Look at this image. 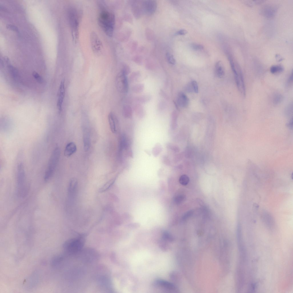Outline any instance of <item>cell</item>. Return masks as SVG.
Here are the masks:
<instances>
[{"instance_id":"cell-1","label":"cell","mask_w":293,"mask_h":293,"mask_svg":"<svg viewBox=\"0 0 293 293\" xmlns=\"http://www.w3.org/2000/svg\"><path fill=\"white\" fill-rule=\"evenodd\" d=\"M98 21L99 25L105 33L109 36L113 34L115 23L114 14L104 7L100 8Z\"/></svg>"},{"instance_id":"cell-2","label":"cell","mask_w":293,"mask_h":293,"mask_svg":"<svg viewBox=\"0 0 293 293\" xmlns=\"http://www.w3.org/2000/svg\"><path fill=\"white\" fill-rule=\"evenodd\" d=\"M17 192L18 195L24 198L27 195L28 188L26 183L25 171L22 162L18 163L17 167Z\"/></svg>"},{"instance_id":"cell-3","label":"cell","mask_w":293,"mask_h":293,"mask_svg":"<svg viewBox=\"0 0 293 293\" xmlns=\"http://www.w3.org/2000/svg\"><path fill=\"white\" fill-rule=\"evenodd\" d=\"M68 17L73 41L76 43L78 37L79 17L77 10L71 7L68 9Z\"/></svg>"},{"instance_id":"cell-4","label":"cell","mask_w":293,"mask_h":293,"mask_svg":"<svg viewBox=\"0 0 293 293\" xmlns=\"http://www.w3.org/2000/svg\"><path fill=\"white\" fill-rule=\"evenodd\" d=\"M228 59L233 73L237 88L241 94L244 96L246 94V88L241 70L239 65L234 62L231 56H229Z\"/></svg>"},{"instance_id":"cell-5","label":"cell","mask_w":293,"mask_h":293,"mask_svg":"<svg viewBox=\"0 0 293 293\" xmlns=\"http://www.w3.org/2000/svg\"><path fill=\"white\" fill-rule=\"evenodd\" d=\"M60 155V148L58 147L55 148L50 156L45 172L44 180L45 181H48L53 175L58 163Z\"/></svg>"},{"instance_id":"cell-6","label":"cell","mask_w":293,"mask_h":293,"mask_svg":"<svg viewBox=\"0 0 293 293\" xmlns=\"http://www.w3.org/2000/svg\"><path fill=\"white\" fill-rule=\"evenodd\" d=\"M84 239L82 237L70 239L63 244L65 252L68 254H74L80 252L84 244Z\"/></svg>"},{"instance_id":"cell-7","label":"cell","mask_w":293,"mask_h":293,"mask_svg":"<svg viewBox=\"0 0 293 293\" xmlns=\"http://www.w3.org/2000/svg\"><path fill=\"white\" fill-rule=\"evenodd\" d=\"M115 84L116 88L119 92L123 93L128 92V84L127 75L121 70L116 76Z\"/></svg>"},{"instance_id":"cell-8","label":"cell","mask_w":293,"mask_h":293,"mask_svg":"<svg viewBox=\"0 0 293 293\" xmlns=\"http://www.w3.org/2000/svg\"><path fill=\"white\" fill-rule=\"evenodd\" d=\"M90 39L92 48L94 52L96 54H99L101 51L102 45L96 32L92 31L91 33Z\"/></svg>"},{"instance_id":"cell-9","label":"cell","mask_w":293,"mask_h":293,"mask_svg":"<svg viewBox=\"0 0 293 293\" xmlns=\"http://www.w3.org/2000/svg\"><path fill=\"white\" fill-rule=\"evenodd\" d=\"M65 95V81L64 79H63L61 82L58 94L57 106L59 113H60L62 110V106Z\"/></svg>"},{"instance_id":"cell-10","label":"cell","mask_w":293,"mask_h":293,"mask_svg":"<svg viewBox=\"0 0 293 293\" xmlns=\"http://www.w3.org/2000/svg\"><path fill=\"white\" fill-rule=\"evenodd\" d=\"M142 4V9L145 14L151 15L154 13L157 5V3L155 1H145Z\"/></svg>"},{"instance_id":"cell-11","label":"cell","mask_w":293,"mask_h":293,"mask_svg":"<svg viewBox=\"0 0 293 293\" xmlns=\"http://www.w3.org/2000/svg\"><path fill=\"white\" fill-rule=\"evenodd\" d=\"M83 138L84 150L88 151L91 144L90 132L89 128L87 126H83Z\"/></svg>"},{"instance_id":"cell-12","label":"cell","mask_w":293,"mask_h":293,"mask_svg":"<svg viewBox=\"0 0 293 293\" xmlns=\"http://www.w3.org/2000/svg\"><path fill=\"white\" fill-rule=\"evenodd\" d=\"M108 121L110 130L113 133L116 132V124L117 119L115 114L112 112H110L108 115Z\"/></svg>"},{"instance_id":"cell-13","label":"cell","mask_w":293,"mask_h":293,"mask_svg":"<svg viewBox=\"0 0 293 293\" xmlns=\"http://www.w3.org/2000/svg\"><path fill=\"white\" fill-rule=\"evenodd\" d=\"M178 105L181 107H187L189 104V99L186 95L183 92H179L177 98Z\"/></svg>"},{"instance_id":"cell-14","label":"cell","mask_w":293,"mask_h":293,"mask_svg":"<svg viewBox=\"0 0 293 293\" xmlns=\"http://www.w3.org/2000/svg\"><path fill=\"white\" fill-rule=\"evenodd\" d=\"M77 150L76 146L74 143L71 142L66 145L64 151V155L69 157L75 153Z\"/></svg>"},{"instance_id":"cell-15","label":"cell","mask_w":293,"mask_h":293,"mask_svg":"<svg viewBox=\"0 0 293 293\" xmlns=\"http://www.w3.org/2000/svg\"><path fill=\"white\" fill-rule=\"evenodd\" d=\"M157 283L159 286L171 291L176 290V288L173 284L168 282L161 280H158L157 281Z\"/></svg>"},{"instance_id":"cell-16","label":"cell","mask_w":293,"mask_h":293,"mask_svg":"<svg viewBox=\"0 0 293 293\" xmlns=\"http://www.w3.org/2000/svg\"><path fill=\"white\" fill-rule=\"evenodd\" d=\"M215 68L217 76L219 78H222L224 75L225 72L223 64L221 61H218L216 63Z\"/></svg>"},{"instance_id":"cell-17","label":"cell","mask_w":293,"mask_h":293,"mask_svg":"<svg viewBox=\"0 0 293 293\" xmlns=\"http://www.w3.org/2000/svg\"><path fill=\"white\" fill-rule=\"evenodd\" d=\"M77 185V181L75 178L72 179L70 181L68 188L69 194L70 196L74 195Z\"/></svg>"},{"instance_id":"cell-18","label":"cell","mask_w":293,"mask_h":293,"mask_svg":"<svg viewBox=\"0 0 293 293\" xmlns=\"http://www.w3.org/2000/svg\"><path fill=\"white\" fill-rule=\"evenodd\" d=\"M263 9L264 14L268 17H272L275 13V9L273 6L265 7Z\"/></svg>"},{"instance_id":"cell-19","label":"cell","mask_w":293,"mask_h":293,"mask_svg":"<svg viewBox=\"0 0 293 293\" xmlns=\"http://www.w3.org/2000/svg\"><path fill=\"white\" fill-rule=\"evenodd\" d=\"M134 110L136 114L140 117H142L144 115L145 110L143 107L139 104L135 105L134 107Z\"/></svg>"},{"instance_id":"cell-20","label":"cell","mask_w":293,"mask_h":293,"mask_svg":"<svg viewBox=\"0 0 293 293\" xmlns=\"http://www.w3.org/2000/svg\"><path fill=\"white\" fill-rule=\"evenodd\" d=\"M283 100V96L279 93L274 94L272 97V102L274 105L279 104L282 102Z\"/></svg>"},{"instance_id":"cell-21","label":"cell","mask_w":293,"mask_h":293,"mask_svg":"<svg viewBox=\"0 0 293 293\" xmlns=\"http://www.w3.org/2000/svg\"><path fill=\"white\" fill-rule=\"evenodd\" d=\"M123 114L124 116L127 118H130L132 116V109L129 105H124L123 108Z\"/></svg>"},{"instance_id":"cell-22","label":"cell","mask_w":293,"mask_h":293,"mask_svg":"<svg viewBox=\"0 0 293 293\" xmlns=\"http://www.w3.org/2000/svg\"><path fill=\"white\" fill-rule=\"evenodd\" d=\"M151 99V96L149 95H143L137 97L136 100L140 103H145L149 102Z\"/></svg>"},{"instance_id":"cell-23","label":"cell","mask_w":293,"mask_h":293,"mask_svg":"<svg viewBox=\"0 0 293 293\" xmlns=\"http://www.w3.org/2000/svg\"><path fill=\"white\" fill-rule=\"evenodd\" d=\"M63 257L62 256H57L53 258L51 262V265L54 267L59 265L63 260Z\"/></svg>"},{"instance_id":"cell-24","label":"cell","mask_w":293,"mask_h":293,"mask_svg":"<svg viewBox=\"0 0 293 293\" xmlns=\"http://www.w3.org/2000/svg\"><path fill=\"white\" fill-rule=\"evenodd\" d=\"M284 70V68L281 65H273L270 68V72L273 74L281 73Z\"/></svg>"},{"instance_id":"cell-25","label":"cell","mask_w":293,"mask_h":293,"mask_svg":"<svg viewBox=\"0 0 293 293\" xmlns=\"http://www.w3.org/2000/svg\"><path fill=\"white\" fill-rule=\"evenodd\" d=\"M141 76V73L139 71L133 72L129 76V80L131 82H136L139 79Z\"/></svg>"},{"instance_id":"cell-26","label":"cell","mask_w":293,"mask_h":293,"mask_svg":"<svg viewBox=\"0 0 293 293\" xmlns=\"http://www.w3.org/2000/svg\"><path fill=\"white\" fill-rule=\"evenodd\" d=\"M144 89V85L143 84H138L132 86L131 90L135 93H140L142 92Z\"/></svg>"},{"instance_id":"cell-27","label":"cell","mask_w":293,"mask_h":293,"mask_svg":"<svg viewBox=\"0 0 293 293\" xmlns=\"http://www.w3.org/2000/svg\"><path fill=\"white\" fill-rule=\"evenodd\" d=\"M114 179H113L110 180L105 183L99 189L100 192H103L106 191L109 189L114 182Z\"/></svg>"},{"instance_id":"cell-28","label":"cell","mask_w":293,"mask_h":293,"mask_svg":"<svg viewBox=\"0 0 293 293\" xmlns=\"http://www.w3.org/2000/svg\"><path fill=\"white\" fill-rule=\"evenodd\" d=\"M189 177L185 175H183L181 176L179 179V183L183 185H187L189 183Z\"/></svg>"},{"instance_id":"cell-29","label":"cell","mask_w":293,"mask_h":293,"mask_svg":"<svg viewBox=\"0 0 293 293\" xmlns=\"http://www.w3.org/2000/svg\"><path fill=\"white\" fill-rule=\"evenodd\" d=\"M32 75L34 78L38 83L43 84L44 82V80L43 78L36 72H34Z\"/></svg>"},{"instance_id":"cell-30","label":"cell","mask_w":293,"mask_h":293,"mask_svg":"<svg viewBox=\"0 0 293 293\" xmlns=\"http://www.w3.org/2000/svg\"><path fill=\"white\" fill-rule=\"evenodd\" d=\"M166 58L168 62L170 64L174 65L176 63V60L173 55L167 52L166 54Z\"/></svg>"},{"instance_id":"cell-31","label":"cell","mask_w":293,"mask_h":293,"mask_svg":"<svg viewBox=\"0 0 293 293\" xmlns=\"http://www.w3.org/2000/svg\"><path fill=\"white\" fill-rule=\"evenodd\" d=\"M185 199L186 197L184 195H179L175 198L174 201L176 204H179L183 202Z\"/></svg>"},{"instance_id":"cell-32","label":"cell","mask_w":293,"mask_h":293,"mask_svg":"<svg viewBox=\"0 0 293 293\" xmlns=\"http://www.w3.org/2000/svg\"><path fill=\"white\" fill-rule=\"evenodd\" d=\"M192 49L195 50H201L204 48L203 46L200 44L193 43L191 45Z\"/></svg>"},{"instance_id":"cell-33","label":"cell","mask_w":293,"mask_h":293,"mask_svg":"<svg viewBox=\"0 0 293 293\" xmlns=\"http://www.w3.org/2000/svg\"><path fill=\"white\" fill-rule=\"evenodd\" d=\"M121 71L127 76L130 73V69L128 65L124 64L123 65Z\"/></svg>"},{"instance_id":"cell-34","label":"cell","mask_w":293,"mask_h":293,"mask_svg":"<svg viewBox=\"0 0 293 293\" xmlns=\"http://www.w3.org/2000/svg\"><path fill=\"white\" fill-rule=\"evenodd\" d=\"M193 211L192 210L187 211L183 216L182 218V219L183 220L187 219L193 215Z\"/></svg>"},{"instance_id":"cell-35","label":"cell","mask_w":293,"mask_h":293,"mask_svg":"<svg viewBox=\"0 0 293 293\" xmlns=\"http://www.w3.org/2000/svg\"><path fill=\"white\" fill-rule=\"evenodd\" d=\"M191 84L193 90L195 93H198V87L197 82L195 81H193L191 82Z\"/></svg>"},{"instance_id":"cell-36","label":"cell","mask_w":293,"mask_h":293,"mask_svg":"<svg viewBox=\"0 0 293 293\" xmlns=\"http://www.w3.org/2000/svg\"><path fill=\"white\" fill-rule=\"evenodd\" d=\"M293 105L292 103L290 104L286 107V112L288 114H290L292 112Z\"/></svg>"},{"instance_id":"cell-37","label":"cell","mask_w":293,"mask_h":293,"mask_svg":"<svg viewBox=\"0 0 293 293\" xmlns=\"http://www.w3.org/2000/svg\"><path fill=\"white\" fill-rule=\"evenodd\" d=\"M187 31L185 29H181L177 31L175 34L177 35H184L187 34Z\"/></svg>"},{"instance_id":"cell-38","label":"cell","mask_w":293,"mask_h":293,"mask_svg":"<svg viewBox=\"0 0 293 293\" xmlns=\"http://www.w3.org/2000/svg\"><path fill=\"white\" fill-rule=\"evenodd\" d=\"M7 28L16 31H18L17 27L15 25L12 24H8L7 26Z\"/></svg>"},{"instance_id":"cell-39","label":"cell","mask_w":293,"mask_h":293,"mask_svg":"<svg viewBox=\"0 0 293 293\" xmlns=\"http://www.w3.org/2000/svg\"><path fill=\"white\" fill-rule=\"evenodd\" d=\"M293 74L292 71L291 73L288 81V84H290L292 82L293 80Z\"/></svg>"}]
</instances>
